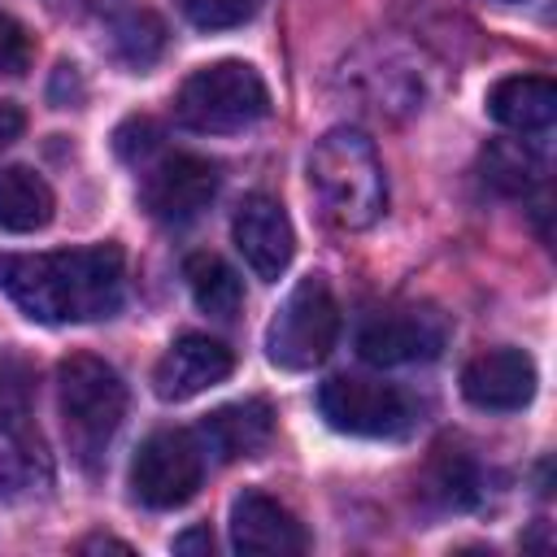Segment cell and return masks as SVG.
Returning a JSON list of instances; mask_svg holds the SVG:
<instances>
[{
    "label": "cell",
    "instance_id": "1",
    "mask_svg": "<svg viewBox=\"0 0 557 557\" xmlns=\"http://www.w3.org/2000/svg\"><path fill=\"white\" fill-rule=\"evenodd\" d=\"M126 261L117 244L57 248V252H4L0 292L30 322H100L122 309Z\"/></svg>",
    "mask_w": 557,
    "mask_h": 557
},
{
    "label": "cell",
    "instance_id": "2",
    "mask_svg": "<svg viewBox=\"0 0 557 557\" xmlns=\"http://www.w3.org/2000/svg\"><path fill=\"white\" fill-rule=\"evenodd\" d=\"M309 187L322 205V218L335 222L339 231L374 226L383 218V205H387L383 161H379L374 144L352 126H335L313 144Z\"/></svg>",
    "mask_w": 557,
    "mask_h": 557
},
{
    "label": "cell",
    "instance_id": "3",
    "mask_svg": "<svg viewBox=\"0 0 557 557\" xmlns=\"http://www.w3.org/2000/svg\"><path fill=\"white\" fill-rule=\"evenodd\" d=\"M57 400H61V422H65V444L83 466H96L117 435L126 418V383L122 374L91 357L74 352L57 370Z\"/></svg>",
    "mask_w": 557,
    "mask_h": 557
},
{
    "label": "cell",
    "instance_id": "4",
    "mask_svg": "<svg viewBox=\"0 0 557 557\" xmlns=\"http://www.w3.org/2000/svg\"><path fill=\"white\" fill-rule=\"evenodd\" d=\"M270 113V87L248 61H213L183 78L174 117L200 135H235Z\"/></svg>",
    "mask_w": 557,
    "mask_h": 557
},
{
    "label": "cell",
    "instance_id": "5",
    "mask_svg": "<svg viewBox=\"0 0 557 557\" xmlns=\"http://www.w3.org/2000/svg\"><path fill=\"white\" fill-rule=\"evenodd\" d=\"M339 335V305L322 274L300 278L265 326V357L278 370H313Z\"/></svg>",
    "mask_w": 557,
    "mask_h": 557
},
{
    "label": "cell",
    "instance_id": "6",
    "mask_svg": "<svg viewBox=\"0 0 557 557\" xmlns=\"http://www.w3.org/2000/svg\"><path fill=\"white\" fill-rule=\"evenodd\" d=\"M205 461L196 431H152L131 457V492L148 509H178L196 496Z\"/></svg>",
    "mask_w": 557,
    "mask_h": 557
},
{
    "label": "cell",
    "instance_id": "7",
    "mask_svg": "<svg viewBox=\"0 0 557 557\" xmlns=\"http://www.w3.org/2000/svg\"><path fill=\"white\" fill-rule=\"evenodd\" d=\"M318 409L335 431L361 440H396L413 426L409 396L379 379H331L318 392Z\"/></svg>",
    "mask_w": 557,
    "mask_h": 557
},
{
    "label": "cell",
    "instance_id": "8",
    "mask_svg": "<svg viewBox=\"0 0 557 557\" xmlns=\"http://www.w3.org/2000/svg\"><path fill=\"white\" fill-rule=\"evenodd\" d=\"M218 196V165L196 152H165L139 178L144 209L165 226H187Z\"/></svg>",
    "mask_w": 557,
    "mask_h": 557
},
{
    "label": "cell",
    "instance_id": "9",
    "mask_svg": "<svg viewBox=\"0 0 557 557\" xmlns=\"http://www.w3.org/2000/svg\"><path fill=\"white\" fill-rule=\"evenodd\" d=\"M444 339H448V322L426 305H409V309L374 313L357 331V352L370 366H409L440 357Z\"/></svg>",
    "mask_w": 557,
    "mask_h": 557
},
{
    "label": "cell",
    "instance_id": "10",
    "mask_svg": "<svg viewBox=\"0 0 557 557\" xmlns=\"http://www.w3.org/2000/svg\"><path fill=\"white\" fill-rule=\"evenodd\" d=\"M231 239H235L244 265H248L257 278H265V283H274V278L292 265V252H296L292 218H287V209H283L274 196H265V191H252V196L239 200V209H235V218H231Z\"/></svg>",
    "mask_w": 557,
    "mask_h": 557
},
{
    "label": "cell",
    "instance_id": "11",
    "mask_svg": "<svg viewBox=\"0 0 557 557\" xmlns=\"http://www.w3.org/2000/svg\"><path fill=\"white\" fill-rule=\"evenodd\" d=\"M231 370H235V352L222 339L187 331L161 352V361L152 370V392L161 400H191V396L218 387Z\"/></svg>",
    "mask_w": 557,
    "mask_h": 557
},
{
    "label": "cell",
    "instance_id": "12",
    "mask_svg": "<svg viewBox=\"0 0 557 557\" xmlns=\"http://www.w3.org/2000/svg\"><path fill=\"white\" fill-rule=\"evenodd\" d=\"M231 548L248 553V557L305 553L309 548V531L300 527V518L287 505H278L274 496L248 487L231 505Z\"/></svg>",
    "mask_w": 557,
    "mask_h": 557
},
{
    "label": "cell",
    "instance_id": "13",
    "mask_svg": "<svg viewBox=\"0 0 557 557\" xmlns=\"http://www.w3.org/2000/svg\"><path fill=\"white\" fill-rule=\"evenodd\" d=\"M461 396L474 409L513 413V409L531 405V396H535V361L522 348H487L466 361Z\"/></svg>",
    "mask_w": 557,
    "mask_h": 557
},
{
    "label": "cell",
    "instance_id": "14",
    "mask_svg": "<svg viewBox=\"0 0 557 557\" xmlns=\"http://www.w3.org/2000/svg\"><path fill=\"white\" fill-rule=\"evenodd\" d=\"M274 435V409L265 400H235V405H222L213 409L200 426H196V440L205 448V457L213 461H239V457H252L270 444Z\"/></svg>",
    "mask_w": 557,
    "mask_h": 557
},
{
    "label": "cell",
    "instance_id": "15",
    "mask_svg": "<svg viewBox=\"0 0 557 557\" xmlns=\"http://www.w3.org/2000/svg\"><path fill=\"white\" fill-rule=\"evenodd\" d=\"M487 113L518 135L548 131L557 117V87L544 74H509L487 91Z\"/></svg>",
    "mask_w": 557,
    "mask_h": 557
},
{
    "label": "cell",
    "instance_id": "16",
    "mask_svg": "<svg viewBox=\"0 0 557 557\" xmlns=\"http://www.w3.org/2000/svg\"><path fill=\"white\" fill-rule=\"evenodd\" d=\"M52 187L26 170V165H4L0 170V231L9 235H30L52 222Z\"/></svg>",
    "mask_w": 557,
    "mask_h": 557
},
{
    "label": "cell",
    "instance_id": "17",
    "mask_svg": "<svg viewBox=\"0 0 557 557\" xmlns=\"http://www.w3.org/2000/svg\"><path fill=\"white\" fill-rule=\"evenodd\" d=\"M183 278H187L191 300H196L200 313L222 318V322L239 313V305H244V283H239V274H235L218 252H191V257L183 261Z\"/></svg>",
    "mask_w": 557,
    "mask_h": 557
},
{
    "label": "cell",
    "instance_id": "18",
    "mask_svg": "<svg viewBox=\"0 0 557 557\" xmlns=\"http://www.w3.org/2000/svg\"><path fill=\"white\" fill-rule=\"evenodd\" d=\"M0 440H9L4 453H0V492H4V496L39 492V487L48 483V457H44L39 440H30L26 431L0 435Z\"/></svg>",
    "mask_w": 557,
    "mask_h": 557
},
{
    "label": "cell",
    "instance_id": "19",
    "mask_svg": "<svg viewBox=\"0 0 557 557\" xmlns=\"http://www.w3.org/2000/svg\"><path fill=\"white\" fill-rule=\"evenodd\" d=\"M165 48V26L157 13L139 9V13H126L117 26H113V52L117 61H126L131 70H148Z\"/></svg>",
    "mask_w": 557,
    "mask_h": 557
},
{
    "label": "cell",
    "instance_id": "20",
    "mask_svg": "<svg viewBox=\"0 0 557 557\" xmlns=\"http://www.w3.org/2000/svg\"><path fill=\"white\" fill-rule=\"evenodd\" d=\"M30 396H35V374L17 357H0V435L26 431L30 418Z\"/></svg>",
    "mask_w": 557,
    "mask_h": 557
},
{
    "label": "cell",
    "instance_id": "21",
    "mask_svg": "<svg viewBox=\"0 0 557 557\" xmlns=\"http://www.w3.org/2000/svg\"><path fill=\"white\" fill-rule=\"evenodd\" d=\"M265 0H178V13L200 30H226L248 22Z\"/></svg>",
    "mask_w": 557,
    "mask_h": 557
},
{
    "label": "cell",
    "instance_id": "22",
    "mask_svg": "<svg viewBox=\"0 0 557 557\" xmlns=\"http://www.w3.org/2000/svg\"><path fill=\"white\" fill-rule=\"evenodd\" d=\"M431 483H435V496H440L444 505H470V500H474V466H470L461 453L435 457Z\"/></svg>",
    "mask_w": 557,
    "mask_h": 557
},
{
    "label": "cell",
    "instance_id": "23",
    "mask_svg": "<svg viewBox=\"0 0 557 557\" xmlns=\"http://www.w3.org/2000/svg\"><path fill=\"white\" fill-rule=\"evenodd\" d=\"M30 57H35L30 30H26L13 13L0 9V78H17V74L30 65Z\"/></svg>",
    "mask_w": 557,
    "mask_h": 557
},
{
    "label": "cell",
    "instance_id": "24",
    "mask_svg": "<svg viewBox=\"0 0 557 557\" xmlns=\"http://www.w3.org/2000/svg\"><path fill=\"white\" fill-rule=\"evenodd\" d=\"M157 139H161V131H157L152 117H126L113 131V148H117L122 161H144L148 152H157Z\"/></svg>",
    "mask_w": 557,
    "mask_h": 557
},
{
    "label": "cell",
    "instance_id": "25",
    "mask_svg": "<svg viewBox=\"0 0 557 557\" xmlns=\"http://www.w3.org/2000/svg\"><path fill=\"white\" fill-rule=\"evenodd\" d=\"M22 126H26V113H22L13 100H0V144L17 139V135H22Z\"/></svg>",
    "mask_w": 557,
    "mask_h": 557
},
{
    "label": "cell",
    "instance_id": "26",
    "mask_svg": "<svg viewBox=\"0 0 557 557\" xmlns=\"http://www.w3.org/2000/svg\"><path fill=\"white\" fill-rule=\"evenodd\" d=\"M196 548H200V553H209V548H213V535H209L205 527H196V531H187V535H178V540H174V553H196Z\"/></svg>",
    "mask_w": 557,
    "mask_h": 557
},
{
    "label": "cell",
    "instance_id": "27",
    "mask_svg": "<svg viewBox=\"0 0 557 557\" xmlns=\"http://www.w3.org/2000/svg\"><path fill=\"white\" fill-rule=\"evenodd\" d=\"M83 548H87V553H91V548H117V553H131V548H126V544H117V540H87Z\"/></svg>",
    "mask_w": 557,
    "mask_h": 557
},
{
    "label": "cell",
    "instance_id": "28",
    "mask_svg": "<svg viewBox=\"0 0 557 557\" xmlns=\"http://www.w3.org/2000/svg\"><path fill=\"white\" fill-rule=\"evenodd\" d=\"M513 4H522V0H513Z\"/></svg>",
    "mask_w": 557,
    "mask_h": 557
}]
</instances>
